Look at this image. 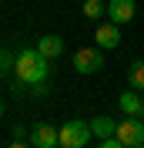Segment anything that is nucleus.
<instances>
[{
    "mask_svg": "<svg viewBox=\"0 0 144 148\" xmlns=\"http://www.w3.org/2000/svg\"><path fill=\"white\" fill-rule=\"evenodd\" d=\"M30 141H34V148H57L60 145V128L40 121V125H34V131H30Z\"/></svg>",
    "mask_w": 144,
    "mask_h": 148,
    "instance_id": "5",
    "label": "nucleus"
},
{
    "mask_svg": "<svg viewBox=\"0 0 144 148\" xmlns=\"http://www.w3.org/2000/svg\"><path fill=\"white\" fill-rule=\"evenodd\" d=\"M134 148H144V141H141V145H134Z\"/></svg>",
    "mask_w": 144,
    "mask_h": 148,
    "instance_id": "15",
    "label": "nucleus"
},
{
    "mask_svg": "<svg viewBox=\"0 0 144 148\" xmlns=\"http://www.w3.org/2000/svg\"><path fill=\"white\" fill-rule=\"evenodd\" d=\"M104 67V54H101V47H81L77 54H74V71L77 74H94Z\"/></svg>",
    "mask_w": 144,
    "mask_h": 148,
    "instance_id": "3",
    "label": "nucleus"
},
{
    "mask_svg": "<svg viewBox=\"0 0 144 148\" xmlns=\"http://www.w3.org/2000/svg\"><path fill=\"white\" fill-rule=\"evenodd\" d=\"M117 108L124 111V114H131V118H134V114H141V111H144V98H137L134 91H124L121 98H117Z\"/></svg>",
    "mask_w": 144,
    "mask_h": 148,
    "instance_id": "9",
    "label": "nucleus"
},
{
    "mask_svg": "<svg viewBox=\"0 0 144 148\" xmlns=\"http://www.w3.org/2000/svg\"><path fill=\"white\" fill-rule=\"evenodd\" d=\"M7 148H30V145H24V141H20V138H17V141H10V145H7Z\"/></svg>",
    "mask_w": 144,
    "mask_h": 148,
    "instance_id": "14",
    "label": "nucleus"
},
{
    "mask_svg": "<svg viewBox=\"0 0 144 148\" xmlns=\"http://www.w3.org/2000/svg\"><path fill=\"white\" fill-rule=\"evenodd\" d=\"M104 14H107V3H104V0H84V17L101 20Z\"/></svg>",
    "mask_w": 144,
    "mask_h": 148,
    "instance_id": "12",
    "label": "nucleus"
},
{
    "mask_svg": "<svg viewBox=\"0 0 144 148\" xmlns=\"http://www.w3.org/2000/svg\"><path fill=\"white\" fill-rule=\"evenodd\" d=\"M141 98H144V94H141Z\"/></svg>",
    "mask_w": 144,
    "mask_h": 148,
    "instance_id": "17",
    "label": "nucleus"
},
{
    "mask_svg": "<svg viewBox=\"0 0 144 148\" xmlns=\"http://www.w3.org/2000/svg\"><path fill=\"white\" fill-rule=\"evenodd\" d=\"M90 121H67L60 125V145L64 148H84L90 141Z\"/></svg>",
    "mask_w": 144,
    "mask_h": 148,
    "instance_id": "2",
    "label": "nucleus"
},
{
    "mask_svg": "<svg viewBox=\"0 0 144 148\" xmlns=\"http://www.w3.org/2000/svg\"><path fill=\"white\" fill-rule=\"evenodd\" d=\"M114 138L124 141L127 148L141 145V141H144V121H141V118H124L121 125H117V135H114Z\"/></svg>",
    "mask_w": 144,
    "mask_h": 148,
    "instance_id": "4",
    "label": "nucleus"
},
{
    "mask_svg": "<svg viewBox=\"0 0 144 148\" xmlns=\"http://www.w3.org/2000/svg\"><path fill=\"white\" fill-rule=\"evenodd\" d=\"M127 88H141L144 91V61H131V67H127Z\"/></svg>",
    "mask_w": 144,
    "mask_h": 148,
    "instance_id": "11",
    "label": "nucleus"
},
{
    "mask_svg": "<svg viewBox=\"0 0 144 148\" xmlns=\"http://www.w3.org/2000/svg\"><path fill=\"white\" fill-rule=\"evenodd\" d=\"M101 148H127V145H124V141H117V138H104Z\"/></svg>",
    "mask_w": 144,
    "mask_h": 148,
    "instance_id": "13",
    "label": "nucleus"
},
{
    "mask_svg": "<svg viewBox=\"0 0 144 148\" xmlns=\"http://www.w3.org/2000/svg\"><path fill=\"white\" fill-rule=\"evenodd\" d=\"M134 0H111L107 3V17L114 20V24H127V20L134 17Z\"/></svg>",
    "mask_w": 144,
    "mask_h": 148,
    "instance_id": "7",
    "label": "nucleus"
},
{
    "mask_svg": "<svg viewBox=\"0 0 144 148\" xmlns=\"http://www.w3.org/2000/svg\"><path fill=\"white\" fill-rule=\"evenodd\" d=\"M94 40H97L101 51H114V47L121 44V24H114V20L101 24V27L94 30Z\"/></svg>",
    "mask_w": 144,
    "mask_h": 148,
    "instance_id": "6",
    "label": "nucleus"
},
{
    "mask_svg": "<svg viewBox=\"0 0 144 148\" xmlns=\"http://www.w3.org/2000/svg\"><path fill=\"white\" fill-rule=\"evenodd\" d=\"M14 74H17V81L24 84H44L47 81V57L37 51V47H27V51H20L17 61H14Z\"/></svg>",
    "mask_w": 144,
    "mask_h": 148,
    "instance_id": "1",
    "label": "nucleus"
},
{
    "mask_svg": "<svg viewBox=\"0 0 144 148\" xmlns=\"http://www.w3.org/2000/svg\"><path fill=\"white\" fill-rule=\"evenodd\" d=\"M90 131L104 141V138H111V135H117V121H111V118H104V114H97V118L90 121Z\"/></svg>",
    "mask_w": 144,
    "mask_h": 148,
    "instance_id": "10",
    "label": "nucleus"
},
{
    "mask_svg": "<svg viewBox=\"0 0 144 148\" xmlns=\"http://www.w3.org/2000/svg\"><path fill=\"white\" fill-rule=\"evenodd\" d=\"M57 148H64V145H57Z\"/></svg>",
    "mask_w": 144,
    "mask_h": 148,
    "instance_id": "16",
    "label": "nucleus"
},
{
    "mask_svg": "<svg viewBox=\"0 0 144 148\" xmlns=\"http://www.w3.org/2000/svg\"><path fill=\"white\" fill-rule=\"evenodd\" d=\"M37 51H40L47 61H54V57H60V54H64V40H60L57 34H44L40 40H37Z\"/></svg>",
    "mask_w": 144,
    "mask_h": 148,
    "instance_id": "8",
    "label": "nucleus"
}]
</instances>
